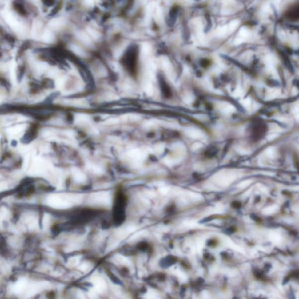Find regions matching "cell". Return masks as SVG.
<instances>
[{
    "mask_svg": "<svg viewBox=\"0 0 299 299\" xmlns=\"http://www.w3.org/2000/svg\"><path fill=\"white\" fill-rule=\"evenodd\" d=\"M144 91L148 95L151 96L154 92V88L153 85L151 83H147L144 87Z\"/></svg>",
    "mask_w": 299,
    "mask_h": 299,
    "instance_id": "obj_2",
    "label": "cell"
},
{
    "mask_svg": "<svg viewBox=\"0 0 299 299\" xmlns=\"http://www.w3.org/2000/svg\"><path fill=\"white\" fill-rule=\"evenodd\" d=\"M202 146H203V145L201 143H196L195 144H193V146H192V150L195 151V150L201 149Z\"/></svg>",
    "mask_w": 299,
    "mask_h": 299,
    "instance_id": "obj_5",
    "label": "cell"
},
{
    "mask_svg": "<svg viewBox=\"0 0 299 299\" xmlns=\"http://www.w3.org/2000/svg\"><path fill=\"white\" fill-rule=\"evenodd\" d=\"M188 136L192 138H201L203 137V134L201 130L195 128H189L186 131Z\"/></svg>",
    "mask_w": 299,
    "mask_h": 299,
    "instance_id": "obj_1",
    "label": "cell"
},
{
    "mask_svg": "<svg viewBox=\"0 0 299 299\" xmlns=\"http://www.w3.org/2000/svg\"><path fill=\"white\" fill-rule=\"evenodd\" d=\"M154 125V123L152 121H147L144 123V126L146 128H150V127L153 126Z\"/></svg>",
    "mask_w": 299,
    "mask_h": 299,
    "instance_id": "obj_4",
    "label": "cell"
},
{
    "mask_svg": "<svg viewBox=\"0 0 299 299\" xmlns=\"http://www.w3.org/2000/svg\"><path fill=\"white\" fill-rule=\"evenodd\" d=\"M164 149V146L162 144H158L156 145L154 147V151L156 153L158 154H161L162 153Z\"/></svg>",
    "mask_w": 299,
    "mask_h": 299,
    "instance_id": "obj_3",
    "label": "cell"
},
{
    "mask_svg": "<svg viewBox=\"0 0 299 299\" xmlns=\"http://www.w3.org/2000/svg\"><path fill=\"white\" fill-rule=\"evenodd\" d=\"M184 100L185 102L186 103H187V104H190V103H191V102L193 101V97H192V96H190V95H188V96H187V97H186L185 98Z\"/></svg>",
    "mask_w": 299,
    "mask_h": 299,
    "instance_id": "obj_6",
    "label": "cell"
}]
</instances>
